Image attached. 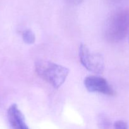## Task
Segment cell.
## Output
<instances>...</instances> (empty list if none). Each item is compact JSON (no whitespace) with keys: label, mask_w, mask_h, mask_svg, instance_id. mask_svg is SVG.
<instances>
[{"label":"cell","mask_w":129,"mask_h":129,"mask_svg":"<svg viewBox=\"0 0 129 129\" xmlns=\"http://www.w3.org/2000/svg\"><path fill=\"white\" fill-rule=\"evenodd\" d=\"M129 32V10H121L111 15L106 21L104 35L107 41L116 43L123 40Z\"/></svg>","instance_id":"1"},{"label":"cell","mask_w":129,"mask_h":129,"mask_svg":"<svg viewBox=\"0 0 129 129\" xmlns=\"http://www.w3.org/2000/svg\"><path fill=\"white\" fill-rule=\"evenodd\" d=\"M35 71L40 78L56 89L64 83L70 72L66 67L46 60H37Z\"/></svg>","instance_id":"2"},{"label":"cell","mask_w":129,"mask_h":129,"mask_svg":"<svg viewBox=\"0 0 129 129\" xmlns=\"http://www.w3.org/2000/svg\"><path fill=\"white\" fill-rule=\"evenodd\" d=\"M79 57L81 64L89 71L99 74L104 69V62L102 55L92 52L85 44L79 47Z\"/></svg>","instance_id":"3"},{"label":"cell","mask_w":129,"mask_h":129,"mask_svg":"<svg viewBox=\"0 0 129 129\" xmlns=\"http://www.w3.org/2000/svg\"><path fill=\"white\" fill-rule=\"evenodd\" d=\"M84 85L88 91L113 96L115 91L106 79L99 76H89L84 79Z\"/></svg>","instance_id":"4"},{"label":"cell","mask_w":129,"mask_h":129,"mask_svg":"<svg viewBox=\"0 0 129 129\" xmlns=\"http://www.w3.org/2000/svg\"><path fill=\"white\" fill-rule=\"evenodd\" d=\"M9 123L13 129H29L25 117L16 104H12L7 111Z\"/></svg>","instance_id":"5"},{"label":"cell","mask_w":129,"mask_h":129,"mask_svg":"<svg viewBox=\"0 0 129 129\" xmlns=\"http://www.w3.org/2000/svg\"><path fill=\"white\" fill-rule=\"evenodd\" d=\"M111 122L105 115L101 114L97 118V125L99 129H110Z\"/></svg>","instance_id":"6"},{"label":"cell","mask_w":129,"mask_h":129,"mask_svg":"<svg viewBox=\"0 0 129 129\" xmlns=\"http://www.w3.org/2000/svg\"><path fill=\"white\" fill-rule=\"evenodd\" d=\"M22 39L25 44L31 45V44H33L35 42V34L30 30H26L23 32Z\"/></svg>","instance_id":"7"},{"label":"cell","mask_w":129,"mask_h":129,"mask_svg":"<svg viewBox=\"0 0 129 129\" xmlns=\"http://www.w3.org/2000/svg\"><path fill=\"white\" fill-rule=\"evenodd\" d=\"M115 129H128V125L125 121L118 120L114 123Z\"/></svg>","instance_id":"8"},{"label":"cell","mask_w":129,"mask_h":129,"mask_svg":"<svg viewBox=\"0 0 129 129\" xmlns=\"http://www.w3.org/2000/svg\"><path fill=\"white\" fill-rule=\"evenodd\" d=\"M64 1L68 3L71 4V5H77L80 4L83 0H64Z\"/></svg>","instance_id":"9"}]
</instances>
